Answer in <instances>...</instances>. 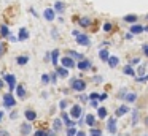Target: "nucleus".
I'll use <instances>...</instances> for the list:
<instances>
[{
	"label": "nucleus",
	"mask_w": 148,
	"mask_h": 136,
	"mask_svg": "<svg viewBox=\"0 0 148 136\" xmlns=\"http://www.w3.org/2000/svg\"><path fill=\"white\" fill-rule=\"evenodd\" d=\"M107 63H108L110 68H116V66H118V63H119V57H116V55H110V57H108V60H107Z\"/></svg>",
	"instance_id": "obj_20"
},
{
	"label": "nucleus",
	"mask_w": 148,
	"mask_h": 136,
	"mask_svg": "<svg viewBox=\"0 0 148 136\" xmlns=\"http://www.w3.org/2000/svg\"><path fill=\"white\" fill-rule=\"evenodd\" d=\"M75 66H77L78 70H81V71H86V70L92 68V62H91V60H88V59H83V60H78Z\"/></svg>",
	"instance_id": "obj_5"
},
{
	"label": "nucleus",
	"mask_w": 148,
	"mask_h": 136,
	"mask_svg": "<svg viewBox=\"0 0 148 136\" xmlns=\"http://www.w3.org/2000/svg\"><path fill=\"white\" fill-rule=\"evenodd\" d=\"M19 131H21V135H23V136H27L29 133H32V125L24 122L23 125H21V130H19Z\"/></svg>",
	"instance_id": "obj_17"
},
{
	"label": "nucleus",
	"mask_w": 148,
	"mask_h": 136,
	"mask_svg": "<svg viewBox=\"0 0 148 136\" xmlns=\"http://www.w3.org/2000/svg\"><path fill=\"white\" fill-rule=\"evenodd\" d=\"M49 54H51L49 57H51L53 65H54V66H59V49H53Z\"/></svg>",
	"instance_id": "obj_15"
},
{
	"label": "nucleus",
	"mask_w": 148,
	"mask_h": 136,
	"mask_svg": "<svg viewBox=\"0 0 148 136\" xmlns=\"http://www.w3.org/2000/svg\"><path fill=\"white\" fill-rule=\"evenodd\" d=\"M75 133H77V128H73V127H67V135L75 136Z\"/></svg>",
	"instance_id": "obj_39"
},
{
	"label": "nucleus",
	"mask_w": 148,
	"mask_h": 136,
	"mask_svg": "<svg viewBox=\"0 0 148 136\" xmlns=\"http://www.w3.org/2000/svg\"><path fill=\"white\" fill-rule=\"evenodd\" d=\"M102 30L105 32V33H110V32L113 30V24H112V22H103V24H102Z\"/></svg>",
	"instance_id": "obj_31"
},
{
	"label": "nucleus",
	"mask_w": 148,
	"mask_h": 136,
	"mask_svg": "<svg viewBox=\"0 0 148 136\" xmlns=\"http://www.w3.org/2000/svg\"><path fill=\"white\" fill-rule=\"evenodd\" d=\"M108 57H110V52L107 49H100L99 51V59L102 60V62H107V60H108Z\"/></svg>",
	"instance_id": "obj_26"
},
{
	"label": "nucleus",
	"mask_w": 148,
	"mask_h": 136,
	"mask_svg": "<svg viewBox=\"0 0 148 136\" xmlns=\"http://www.w3.org/2000/svg\"><path fill=\"white\" fill-rule=\"evenodd\" d=\"M89 136H102V130H99V128H91V130H89Z\"/></svg>",
	"instance_id": "obj_32"
},
{
	"label": "nucleus",
	"mask_w": 148,
	"mask_h": 136,
	"mask_svg": "<svg viewBox=\"0 0 148 136\" xmlns=\"http://www.w3.org/2000/svg\"><path fill=\"white\" fill-rule=\"evenodd\" d=\"M56 73L59 78H69V68L65 66H56Z\"/></svg>",
	"instance_id": "obj_18"
},
{
	"label": "nucleus",
	"mask_w": 148,
	"mask_h": 136,
	"mask_svg": "<svg viewBox=\"0 0 148 136\" xmlns=\"http://www.w3.org/2000/svg\"><path fill=\"white\" fill-rule=\"evenodd\" d=\"M84 122H86V125L94 127V125H96V117H94L92 114H88V116L84 117Z\"/></svg>",
	"instance_id": "obj_27"
},
{
	"label": "nucleus",
	"mask_w": 148,
	"mask_h": 136,
	"mask_svg": "<svg viewBox=\"0 0 148 136\" xmlns=\"http://www.w3.org/2000/svg\"><path fill=\"white\" fill-rule=\"evenodd\" d=\"M143 73H145V65H140V66H138V70H137V73H135V74L143 76Z\"/></svg>",
	"instance_id": "obj_41"
},
{
	"label": "nucleus",
	"mask_w": 148,
	"mask_h": 136,
	"mask_svg": "<svg viewBox=\"0 0 148 136\" xmlns=\"http://www.w3.org/2000/svg\"><path fill=\"white\" fill-rule=\"evenodd\" d=\"M61 65L65 66V68H73L77 63H75V60L72 59L70 55H67V57H62V59H61Z\"/></svg>",
	"instance_id": "obj_10"
},
{
	"label": "nucleus",
	"mask_w": 148,
	"mask_h": 136,
	"mask_svg": "<svg viewBox=\"0 0 148 136\" xmlns=\"http://www.w3.org/2000/svg\"><path fill=\"white\" fill-rule=\"evenodd\" d=\"M75 136H86V133H84V131H81V130H78V131L75 133Z\"/></svg>",
	"instance_id": "obj_54"
},
{
	"label": "nucleus",
	"mask_w": 148,
	"mask_h": 136,
	"mask_svg": "<svg viewBox=\"0 0 148 136\" xmlns=\"http://www.w3.org/2000/svg\"><path fill=\"white\" fill-rule=\"evenodd\" d=\"M2 87H3V81L0 79V90H2Z\"/></svg>",
	"instance_id": "obj_59"
},
{
	"label": "nucleus",
	"mask_w": 148,
	"mask_h": 136,
	"mask_svg": "<svg viewBox=\"0 0 148 136\" xmlns=\"http://www.w3.org/2000/svg\"><path fill=\"white\" fill-rule=\"evenodd\" d=\"M135 82H147L148 81V74H143V76H138V78H134Z\"/></svg>",
	"instance_id": "obj_35"
},
{
	"label": "nucleus",
	"mask_w": 148,
	"mask_h": 136,
	"mask_svg": "<svg viewBox=\"0 0 148 136\" xmlns=\"http://www.w3.org/2000/svg\"><path fill=\"white\" fill-rule=\"evenodd\" d=\"M75 41H77V44H80V46H84V47H88V46H91V40H89V37H88L86 33H78L77 37H75Z\"/></svg>",
	"instance_id": "obj_2"
},
{
	"label": "nucleus",
	"mask_w": 148,
	"mask_h": 136,
	"mask_svg": "<svg viewBox=\"0 0 148 136\" xmlns=\"http://www.w3.org/2000/svg\"><path fill=\"white\" fill-rule=\"evenodd\" d=\"M5 81H7L8 82V89H10V92H11V93H13V90H14V89H16V76H14V74H5Z\"/></svg>",
	"instance_id": "obj_6"
},
{
	"label": "nucleus",
	"mask_w": 148,
	"mask_h": 136,
	"mask_svg": "<svg viewBox=\"0 0 148 136\" xmlns=\"http://www.w3.org/2000/svg\"><path fill=\"white\" fill-rule=\"evenodd\" d=\"M67 106H69V101H67V100H61V101H59V109L64 111Z\"/></svg>",
	"instance_id": "obj_36"
},
{
	"label": "nucleus",
	"mask_w": 148,
	"mask_h": 136,
	"mask_svg": "<svg viewBox=\"0 0 148 136\" xmlns=\"http://www.w3.org/2000/svg\"><path fill=\"white\" fill-rule=\"evenodd\" d=\"M69 116L72 117V119H80V117H83V108L80 106V104H73L72 106V109H70V114Z\"/></svg>",
	"instance_id": "obj_4"
},
{
	"label": "nucleus",
	"mask_w": 148,
	"mask_h": 136,
	"mask_svg": "<svg viewBox=\"0 0 148 136\" xmlns=\"http://www.w3.org/2000/svg\"><path fill=\"white\" fill-rule=\"evenodd\" d=\"M10 35V28L7 24H0V38H7Z\"/></svg>",
	"instance_id": "obj_21"
},
{
	"label": "nucleus",
	"mask_w": 148,
	"mask_h": 136,
	"mask_svg": "<svg viewBox=\"0 0 148 136\" xmlns=\"http://www.w3.org/2000/svg\"><path fill=\"white\" fill-rule=\"evenodd\" d=\"M107 97H108L107 93H100V95H99V101H103V100H107Z\"/></svg>",
	"instance_id": "obj_50"
},
{
	"label": "nucleus",
	"mask_w": 148,
	"mask_h": 136,
	"mask_svg": "<svg viewBox=\"0 0 148 136\" xmlns=\"http://www.w3.org/2000/svg\"><path fill=\"white\" fill-rule=\"evenodd\" d=\"M145 123H147V125H148V117H147V120H145Z\"/></svg>",
	"instance_id": "obj_61"
},
{
	"label": "nucleus",
	"mask_w": 148,
	"mask_h": 136,
	"mask_svg": "<svg viewBox=\"0 0 148 136\" xmlns=\"http://www.w3.org/2000/svg\"><path fill=\"white\" fill-rule=\"evenodd\" d=\"M126 93H127V92H126V89H121V92L118 93V97H119V98H124Z\"/></svg>",
	"instance_id": "obj_46"
},
{
	"label": "nucleus",
	"mask_w": 148,
	"mask_h": 136,
	"mask_svg": "<svg viewBox=\"0 0 148 136\" xmlns=\"http://www.w3.org/2000/svg\"><path fill=\"white\" fill-rule=\"evenodd\" d=\"M42 82L43 84H49V74H42Z\"/></svg>",
	"instance_id": "obj_42"
},
{
	"label": "nucleus",
	"mask_w": 148,
	"mask_h": 136,
	"mask_svg": "<svg viewBox=\"0 0 148 136\" xmlns=\"http://www.w3.org/2000/svg\"><path fill=\"white\" fill-rule=\"evenodd\" d=\"M54 11H56V14H64L65 3L62 2V0H56V2H54Z\"/></svg>",
	"instance_id": "obj_12"
},
{
	"label": "nucleus",
	"mask_w": 148,
	"mask_h": 136,
	"mask_svg": "<svg viewBox=\"0 0 148 136\" xmlns=\"http://www.w3.org/2000/svg\"><path fill=\"white\" fill-rule=\"evenodd\" d=\"M127 112H129V106H127V104H121V106L116 109L115 116H116V117H123V116H126Z\"/></svg>",
	"instance_id": "obj_14"
},
{
	"label": "nucleus",
	"mask_w": 148,
	"mask_h": 136,
	"mask_svg": "<svg viewBox=\"0 0 148 136\" xmlns=\"http://www.w3.org/2000/svg\"><path fill=\"white\" fill-rule=\"evenodd\" d=\"M123 21L127 22V24H134V22L138 21V16L137 14H126L124 18H123Z\"/></svg>",
	"instance_id": "obj_22"
},
{
	"label": "nucleus",
	"mask_w": 148,
	"mask_h": 136,
	"mask_svg": "<svg viewBox=\"0 0 148 136\" xmlns=\"http://www.w3.org/2000/svg\"><path fill=\"white\" fill-rule=\"evenodd\" d=\"M3 106H5V108H13V106H16V98L13 97V93H11V92H8V93L3 95Z\"/></svg>",
	"instance_id": "obj_3"
},
{
	"label": "nucleus",
	"mask_w": 148,
	"mask_h": 136,
	"mask_svg": "<svg viewBox=\"0 0 148 136\" xmlns=\"http://www.w3.org/2000/svg\"><path fill=\"white\" fill-rule=\"evenodd\" d=\"M51 37L54 38V40H58V38H59V32H58V28H51Z\"/></svg>",
	"instance_id": "obj_40"
},
{
	"label": "nucleus",
	"mask_w": 148,
	"mask_h": 136,
	"mask_svg": "<svg viewBox=\"0 0 148 136\" xmlns=\"http://www.w3.org/2000/svg\"><path fill=\"white\" fill-rule=\"evenodd\" d=\"M0 136H8L7 131H0Z\"/></svg>",
	"instance_id": "obj_57"
},
{
	"label": "nucleus",
	"mask_w": 148,
	"mask_h": 136,
	"mask_svg": "<svg viewBox=\"0 0 148 136\" xmlns=\"http://www.w3.org/2000/svg\"><path fill=\"white\" fill-rule=\"evenodd\" d=\"M70 85L75 92H78V93L86 90V82H84L83 79H70Z\"/></svg>",
	"instance_id": "obj_1"
},
{
	"label": "nucleus",
	"mask_w": 148,
	"mask_h": 136,
	"mask_svg": "<svg viewBox=\"0 0 148 136\" xmlns=\"http://www.w3.org/2000/svg\"><path fill=\"white\" fill-rule=\"evenodd\" d=\"M61 130H62V120L54 119V122H53V131H61Z\"/></svg>",
	"instance_id": "obj_28"
},
{
	"label": "nucleus",
	"mask_w": 148,
	"mask_h": 136,
	"mask_svg": "<svg viewBox=\"0 0 148 136\" xmlns=\"http://www.w3.org/2000/svg\"><path fill=\"white\" fill-rule=\"evenodd\" d=\"M137 122H138V111L134 109L132 111V125H137Z\"/></svg>",
	"instance_id": "obj_33"
},
{
	"label": "nucleus",
	"mask_w": 148,
	"mask_h": 136,
	"mask_svg": "<svg viewBox=\"0 0 148 136\" xmlns=\"http://www.w3.org/2000/svg\"><path fill=\"white\" fill-rule=\"evenodd\" d=\"M143 32H148V25H143Z\"/></svg>",
	"instance_id": "obj_60"
},
{
	"label": "nucleus",
	"mask_w": 148,
	"mask_h": 136,
	"mask_svg": "<svg viewBox=\"0 0 148 136\" xmlns=\"http://www.w3.org/2000/svg\"><path fill=\"white\" fill-rule=\"evenodd\" d=\"M43 18H45V21H48V22L54 21V19H56L54 8H45V11H43Z\"/></svg>",
	"instance_id": "obj_8"
},
{
	"label": "nucleus",
	"mask_w": 148,
	"mask_h": 136,
	"mask_svg": "<svg viewBox=\"0 0 148 136\" xmlns=\"http://www.w3.org/2000/svg\"><path fill=\"white\" fill-rule=\"evenodd\" d=\"M67 136H70V135H67Z\"/></svg>",
	"instance_id": "obj_63"
},
{
	"label": "nucleus",
	"mask_w": 148,
	"mask_h": 136,
	"mask_svg": "<svg viewBox=\"0 0 148 136\" xmlns=\"http://www.w3.org/2000/svg\"><path fill=\"white\" fill-rule=\"evenodd\" d=\"M18 40L19 41H26L29 40V30L26 27H21L19 28V33H18Z\"/></svg>",
	"instance_id": "obj_13"
},
{
	"label": "nucleus",
	"mask_w": 148,
	"mask_h": 136,
	"mask_svg": "<svg viewBox=\"0 0 148 136\" xmlns=\"http://www.w3.org/2000/svg\"><path fill=\"white\" fill-rule=\"evenodd\" d=\"M89 100H99V93H96V92L89 93Z\"/></svg>",
	"instance_id": "obj_43"
},
{
	"label": "nucleus",
	"mask_w": 148,
	"mask_h": 136,
	"mask_svg": "<svg viewBox=\"0 0 148 136\" xmlns=\"http://www.w3.org/2000/svg\"><path fill=\"white\" fill-rule=\"evenodd\" d=\"M94 82H97V84H100V82L103 81V78H100V76H94V79H92Z\"/></svg>",
	"instance_id": "obj_45"
},
{
	"label": "nucleus",
	"mask_w": 148,
	"mask_h": 136,
	"mask_svg": "<svg viewBox=\"0 0 148 136\" xmlns=\"http://www.w3.org/2000/svg\"><path fill=\"white\" fill-rule=\"evenodd\" d=\"M7 38H8V41H11V43H18V41H19V40H18V37H16V35H13V33H10Z\"/></svg>",
	"instance_id": "obj_37"
},
{
	"label": "nucleus",
	"mask_w": 148,
	"mask_h": 136,
	"mask_svg": "<svg viewBox=\"0 0 148 136\" xmlns=\"http://www.w3.org/2000/svg\"><path fill=\"white\" fill-rule=\"evenodd\" d=\"M24 116H26V119L29 120V122H32V120H35L37 117H38V114H37L34 109H26L24 111Z\"/></svg>",
	"instance_id": "obj_16"
},
{
	"label": "nucleus",
	"mask_w": 148,
	"mask_h": 136,
	"mask_svg": "<svg viewBox=\"0 0 148 136\" xmlns=\"http://www.w3.org/2000/svg\"><path fill=\"white\" fill-rule=\"evenodd\" d=\"M135 100H137V93H135V92H127V93H126V97H124L126 103H134Z\"/></svg>",
	"instance_id": "obj_23"
},
{
	"label": "nucleus",
	"mask_w": 148,
	"mask_h": 136,
	"mask_svg": "<svg viewBox=\"0 0 148 136\" xmlns=\"http://www.w3.org/2000/svg\"><path fill=\"white\" fill-rule=\"evenodd\" d=\"M3 116H5V114L2 112V111H0V122H2V119H3Z\"/></svg>",
	"instance_id": "obj_58"
},
{
	"label": "nucleus",
	"mask_w": 148,
	"mask_h": 136,
	"mask_svg": "<svg viewBox=\"0 0 148 136\" xmlns=\"http://www.w3.org/2000/svg\"><path fill=\"white\" fill-rule=\"evenodd\" d=\"M142 51H143V54L148 57V43H147V44H143V47H142Z\"/></svg>",
	"instance_id": "obj_48"
},
{
	"label": "nucleus",
	"mask_w": 148,
	"mask_h": 136,
	"mask_svg": "<svg viewBox=\"0 0 148 136\" xmlns=\"http://www.w3.org/2000/svg\"><path fill=\"white\" fill-rule=\"evenodd\" d=\"M78 24L83 28H89V25L92 24V19L89 16H81V18H78Z\"/></svg>",
	"instance_id": "obj_9"
},
{
	"label": "nucleus",
	"mask_w": 148,
	"mask_h": 136,
	"mask_svg": "<svg viewBox=\"0 0 148 136\" xmlns=\"http://www.w3.org/2000/svg\"><path fill=\"white\" fill-rule=\"evenodd\" d=\"M145 18H147V21H148V14H147V16H145Z\"/></svg>",
	"instance_id": "obj_62"
},
{
	"label": "nucleus",
	"mask_w": 148,
	"mask_h": 136,
	"mask_svg": "<svg viewBox=\"0 0 148 136\" xmlns=\"http://www.w3.org/2000/svg\"><path fill=\"white\" fill-rule=\"evenodd\" d=\"M107 130H108L112 135H115L116 130H118V122H116L115 117H110L108 120H107Z\"/></svg>",
	"instance_id": "obj_7"
},
{
	"label": "nucleus",
	"mask_w": 148,
	"mask_h": 136,
	"mask_svg": "<svg viewBox=\"0 0 148 136\" xmlns=\"http://www.w3.org/2000/svg\"><path fill=\"white\" fill-rule=\"evenodd\" d=\"M80 100L81 101H88V100H89V97H88V95H80Z\"/></svg>",
	"instance_id": "obj_53"
},
{
	"label": "nucleus",
	"mask_w": 148,
	"mask_h": 136,
	"mask_svg": "<svg viewBox=\"0 0 148 136\" xmlns=\"http://www.w3.org/2000/svg\"><path fill=\"white\" fill-rule=\"evenodd\" d=\"M3 52H5V46H3V43L0 41V57L3 55Z\"/></svg>",
	"instance_id": "obj_49"
},
{
	"label": "nucleus",
	"mask_w": 148,
	"mask_h": 136,
	"mask_svg": "<svg viewBox=\"0 0 148 136\" xmlns=\"http://www.w3.org/2000/svg\"><path fill=\"white\" fill-rule=\"evenodd\" d=\"M129 32H131L132 35H140V33H143V25H142V24H137V22H134V24L129 27Z\"/></svg>",
	"instance_id": "obj_11"
},
{
	"label": "nucleus",
	"mask_w": 148,
	"mask_h": 136,
	"mask_svg": "<svg viewBox=\"0 0 148 136\" xmlns=\"http://www.w3.org/2000/svg\"><path fill=\"white\" fill-rule=\"evenodd\" d=\"M91 106H92V108H99V100H91Z\"/></svg>",
	"instance_id": "obj_47"
},
{
	"label": "nucleus",
	"mask_w": 148,
	"mask_h": 136,
	"mask_svg": "<svg viewBox=\"0 0 148 136\" xmlns=\"http://www.w3.org/2000/svg\"><path fill=\"white\" fill-rule=\"evenodd\" d=\"M34 136H48V131H45V130H37L34 133Z\"/></svg>",
	"instance_id": "obj_38"
},
{
	"label": "nucleus",
	"mask_w": 148,
	"mask_h": 136,
	"mask_svg": "<svg viewBox=\"0 0 148 136\" xmlns=\"http://www.w3.org/2000/svg\"><path fill=\"white\" fill-rule=\"evenodd\" d=\"M14 90H16V95H18V98H19V100H24V98H26V89H24L23 84L16 85V89H14Z\"/></svg>",
	"instance_id": "obj_19"
},
{
	"label": "nucleus",
	"mask_w": 148,
	"mask_h": 136,
	"mask_svg": "<svg viewBox=\"0 0 148 136\" xmlns=\"http://www.w3.org/2000/svg\"><path fill=\"white\" fill-rule=\"evenodd\" d=\"M29 11H30V13H32V16H35V18H38V16H40V14H38V13H37V11H35V8H34V6H30V8H29Z\"/></svg>",
	"instance_id": "obj_44"
},
{
	"label": "nucleus",
	"mask_w": 148,
	"mask_h": 136,
	"mask_svg": "<svg viewBox=\"0 0 148 136\" xmlns=\"http://www.w3.org/2000/svg\"><path fill=\"white\" fill-rule=\"evenodd\" d=\"M123 73H124V74H127V76H132V78H135V70L132 68L131 63H129V65H126L124 68H123Z\"/></svg>",
	"instance_id": "obj_24"
},
{
	"label": "nucleus",
	"mask_w": 148,
	"mask_h": 136,
	"mask_svg": "<svg viewBox=\"0 0 148 136\" xmlns=\"http://www.w3.org/2000/svg\"><path fill=\"white\" fill-rule=\"evenodd\" d=\"M138 62H140V59H137V57H135V59L131 60V65H135V63H138Z\"/></svg>",
	"instance_id": "obj_55"
},
{
	"label": "nucleus",
	"mask_w": 148,
	"mask_h": 136,
	"mask_svg": "<svg viewBox=\"0 0 148 136\" xmlns=\"http://www.w3.org/2000/svg\"><path fill=\"white\" fill-rule=\"evenodd\" d=\"M78 33H80V30H77V28H75V30H72V35H73V37H77Z\"/></svg>",
	"instance_id": "obj_56"
},
{
	"label": "nucleus",
	"mask_w": 148,
	"mask_h": 136,
	"mask_svg": "<svg viewBox=\"0 0 148 136\" xmlns=\"http://www.w3.org/2000/svg\"><path fill=\"white\" fill-rule=\"evenodd\" d=\"M69 55H70L73 60H75V59H77V60H83V59H84V57L81 55L80 52H77V51H69Z\"/></svg>",
	"instance_id": "obj_30"
},
{
	"label": "nucleus",
	"mask_w": 148,
	"mask_h": 136,
	"mask_svg": "<svg viewBox=\"0 0 148 136\" xmlns=\"http://www.w3.org/2000/svg\"><path fill=\"white\" fill-rule=\"evenodd\" d=\"M124 38H126V40H127V41H131L132 38H134V35H132L131 32H129V33H126V37H124Z\"/></svg>",
	"instance_id": "obj_51"
},
{
	"label": "nucleus",
	"mask_w": 148,
	"mask_h": 136,
	"mask_svg": "<svg viewBox=\"0 0 148 136\" xmlns=\"http://www.w3.org/2000/svg\"><path fill=\"white\" fill-rule=\"evenodd\" d=\"M107 114H108V112H107V109H105V108H97V117H99V119H107Z\"/></svg>",
	"instance_id": "obj_29"
},
{
	"label": "nucleus",
	"mask_w": 148,
	"mask_h": 136,
	"mask_svg": "<svg viewBox=\"0 0 148 136\" xmlns=\"http://www.w3.org/2000/svg\"><path fill=\"white\" fill-rule=\"evenodd\" d=\"M58 73H53V74H49V82H51V84H56V82H58Z\"/></svg>",
	"instance_id": "obj_34"
},
{
	"label": "nucleus",
	"mask_w": 148,
	"mask_h": 136,
	"mask_svg": "<svg viewBox=\"0 0 148 136\" xmlns=\"http://www.w3.org/2000/svg\"><path fill=\"white\" fill-rule=\"evenodd\" d=\"M27 62H29V55H18L16 57V63L19 66H24Z\"/></svg>",
	"instance_id": "obj_25"
},
{
	"label": "nucleus",
	"mask_w": 148,
	"mask_h": 136,
	"mask_svg": "<svg viewBox=\"0 0 148 136\" xmlns=\"http://www.w3.org/2000/svg\"><path fill=\"white\" fill-rule=\"evenodd\" d=\"M16 117H18V112H16V111H13V112L10 114V119H11V120H14Z\"/></svg>",
	"instance_id": "obj_52"
}]
</instances>
